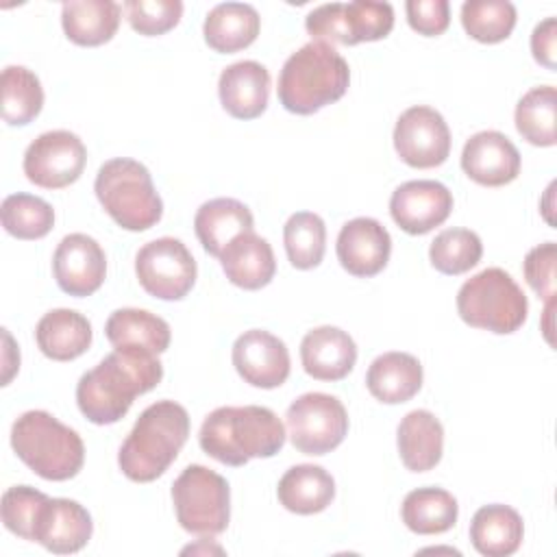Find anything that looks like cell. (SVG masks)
Wrapping results in <instances>:
<instances>
[{"label": "cell", "mask_w": 557, "mask_h": 557, "mask_svg": "<svg viewBox=\"0 0 557 557\" xmlns=\"http://www.w3.org/2000/svg\"><path fill=\"white\" fill-rule=\"evenodd\" d=\"M163 376V363L141 348H115L76 385L81 413L94 424H113L126 416L135 396L150 392Z\"/></svg>", "instance_id": "obj_1"}, {"label": "cell", "mask_w": 557, "mask_h": 557, "mask_svg": "<svg viewBox=\"0 0 557 557\" xmlns=\"http://www.w3.org/2000/svg\"><path fill=\"white\" fill-rule=\"evenodd\" d=\"M198 442L215 461L244 466L252 457H274L285 444V426L268 407H218L205 418Z\"/></svg>", "instance_id": "obj_2"}, {"label": "cell", "mask_w": 557, "mask_h": 557, "mask_svg": "<svg viewBox=\"0 0 557 557\" xmlns=\"http://www.w3.org/2000/svg\"><path fill=\"white\" fill-rule=\"evenodd\" d=\"M189 435L187 409L174 400L146 407L120 446L117 463L126 479L148 483L161 476L178 457Z\"/></svg>", "instance_id": "obj_3"}, {"label": "cell", "mask_w": 557, "mask_h": 557, "mask_svg": "<svg viewBox=\"0 0 557 557\" xmlns=\"http://www.w3.org/2000/svg\"><path fill=\"white\" fill-rule=\"evenodd\" d=\"M350 83L346 59L324 41H309L287 57L278 74V100L289 113L311 115L339 100Z\"/></svg>", "instance_id": "obj_4"}, {"label": "cell", "mask_w": 557, "mask_h": 557, "mask_svg": "<svg viewBox=\"0 0 557 557\" xmlns=\"http://www.w3.org/2000/svg\"><path fill=\"white\" fill-rule=\"evenodd\" d=\"M11 446L35 474L48 481L76 476L85 461L81 435L41 409H30L13 422Z\"/></svg>", "instance_id": "obj_5"}, {"label": "cell", "mask_w": 557, "mask_h": 557, "mask_svg": "<svg viewBox=\"0 0 557 557\" xmlns=\"http://www.w3.org/2000/svg\"><path fill=\"white\" fill-rule=\"evenodd\" d=\"M94 191L113 222L126 231H146L163 215V202L148 168L135 159L117 157L100 165Z\"/></svg>", "instance_id": "obj_6"}, {"label": "cell", "mask_w": 557, "mask_h": 557, "mask_svg": "<svg viewBox=\"0 0 557 557\" xmlns=\"http://www.w3.org/2000/svg\"><path fill=\"white\" fill-rule=\"evenodd\" d=\"M457 313L474 329L507 335L524 324L529 302L509 272L485 268L459 287Z\"/></svg>", "instance_id": "obj_7"}, {"label": "cell", "mask_w": 557, "mask_h": 557, "mask_svg": "<svg viewBox=\"0 0 557 557\" xmlns=\"http://www.w3.org/2000/svg\"><path fill=\"white\" fill-rule=\"evenodd\" d=\"M178 524L196 535H218L228 527L231 490L222 474L207 466H187L172 483Z\"/></svg>", "instance_id": "obj_8"}, {"label": "cell", "mask_w": 557, "mask_h": 557, "mask_svg": "<svg viewBox=\"0 0 557 557\" xmlns=\"http://www.w3.org/2000/svg\"><path fill=\"white\" fill-rule=\"evenodd\" d=\"M287 433L296 450L324 455L337 448L348 433V413L331 394L309 392L298 396L285 413Z\"/></svg>", "instance_id": "obj_9"}, {"label": "cell", "mask_w": 557, "mask_h": 557, "mask_svg": "<svg viewBox=\"0 0 557 557\" xmlns=\"http://www.w3.org/2000/svg\"><path fill=\"white\" fill-rule=\"evenodd\" d=\"M135 272L139 285L161 300H181L196 283V261L176 237L144 244L135 257Z\"/></svg>", "instance_id": "obj_10"}, {"label": "cell", "mask_w": 557, "mask_h": 557, "mask_svg": "<svg viewBox=\"0 0 557 557\" xmlns=\"http://www.w3.org/2000/svg\"><path fill=\"white\" fill-rule=\"evenodd\" d=\"M87 163V150L70 131H48L33 139L24 152V174L46 189H61L78 181Z\"/></svg>", "instance_id": "obj_11"}, {"label": "cell", "mask_w": 557, "mask_h": 557, "mask_svg": "<svg viewBox=\"0 0 557 557\" xmlns=\"http://www.w3.org/2000/svg\"><path fill=\"white\" fill-rule=\"evenodd\" d=\"M394 148L411 168H435L448 159L450 131L440 111L418 104L400 113L394 126Z\"/></svg>", "instance_id": "obj_12"}, {"label": "cell", "mask_w": 557, "mask_h": 557, "mask_svg": "<svg viewBox=\"0 0 557 557\" xmlns=\"http://www.w3.org/2000/svg\"><path fill=\"white\" fill-rule=\"evenodd\" d=\"M453 211V194L440 181H407L389 198L392 220L409 235H424Z\"/></svg>", "instance_id": "obj_13"}, {"label": "cell", "mask_w": 557, "mask_h": 557, "mask_svg": "<svg viewBox=\"0 0 557 557\" xmlns=\"http://www.w3.org/2000/svg\"><path fill=\"white\" fill-rule=\"evenodd\" d=\"M233 366L237 374L261 389L278 387L289 376V350L283 339L263 331H244L233 344Z\"/></svg>", "instance_id": "obj_14"}, {"label": "cell", "mask_w": 557, "mask_h": 557, "mask_svg": "<svg viewBox=\"0 0 557 557\" xmlns=\"http://www.w3.org/2000/svg\"><path fill=\"white\" fill-rule=\"evenodd\" d=\"M57 285L70 296L94 294L107 274V257L100 244L85 233L65 235L52 257Z\"/></svg>", "instance_id": "obj_15"}, {"label": "cell", "mask_w": 557, "mask_h": 557, "mask_svg": "<svg viewBox=\"0 0 557 557\" xmlns=\"http://www.w3.org/2000/svg\"><path fill=\"white\" fill-rule=\"evenodd\" d=\"M461 168L474 183L500 187L520 174V152L507 135L479 131L463 144Z\"/></svg>", "instance_id": "obj_16"}, {"label": "cell", "mask_w": 557, "mask_h": 557, "mask_svg": "<svg viewBox=\"0 0 557 557\" xmlns=\"http://www.w3.org/2000/svg\"><path fill=\"white\" fill-rule=\"evenodd\" d=\"M335 250L346 272L352 276H374L389 261L392 237L379 220L355 218L342 226Z\"/></svg>", "instance_id": "obj_17"}, {"label": "cell", "mask_w": 557, "mask_h": 557, "mask_svg": "<svg viewBox=\"0 0 557 557\" xmlns=\"http://www.w3.org/2000/svg\"><path fill=\"white\" fill-rule=\"evenodd\" d=\"M91 531V516L81 503L48 496L37 516L33 542H39L50 553L70 555L78 553L89 542Z\"/></svg>", "instance_id": "obj_18"}, {"label": "cell", "mask_w": 557, "mask_h": 557, "mask_svg": "<svg viewBox=\"0 0 557 557\" xmlns=\"http://www.w3.org/2000/svg\"><path fill=\"white\" fill-rule=\"evenodd\" d=\"M222 107L237 120L259 117L270 98V72L259 61H237L222 70L218 81Z\"/></svg>", "instance_id": "obj_19"}, {"label": "cell", "mask_w": 557, "mask_h": 557, "mask_svg": "<svg viewBox=\"0 0 557 557\" xmlns=\"http://www.w3.org/2000/svg\"><path fill=\"white\" fill-rule=\"evenodd\" d=\"M300 361L309 376L318 381H339L352 370L357 346L346 331L337 326H318L302 337Z\"/></svg>", "instance_id": "obj_20"}, {"label": "cell", "mask_w": 557, "mask_h": 557, "mask_svg": "<svg viewBox=\"0 0 557 557\" xmlns=\"http://www.w3.org/2000/svg\"><path fill=\"white\" fill-rule=\"evenodd\" d=\"M226 278L244 289L265 287L276 272V261L268 239L255 231L237 235L220 255Z\"/></svg>", "instance_id": "obj_21"}, {"label": "cell", "mask_w": 557, "mask_h": 557, "mask_svg": "<svg viewBox=\"0 0 557 557\" xmlns=\"http://www.w3.org/2000/svg\"><path fill=\"white\" fill-rule=\"evenodd\" d=\"M255 220L250 209L235 198H213L198 207L194 215V231L202 248L220 257L222 250L242 233L252 231Z\"/></svg>", "instance_id": "obj_22"}, {"label": "cell", "mask_w": 557, "mask_h": 557, "mask_svg": "<svg viewBox=\"0 0 557 557\" xmlns=\"http://www.w3.org/2000/svg\"><path fill=\"white\" fill-rule=\"evenodd\" d=\"M366 385L370 394L385 405L405 403L422 387V366L409 352H383L370 363Z\"/></svg>", "instance_id": "obj_23"}, {"label": "cell", "mask_w": 557, "mask_h": 557, "mask_svg": "<svg viewBox=\"0 0 557 557\" xmlns=\"http://www.w3.org/2000/svg\"><path fill=\"white\" fill-rule=\"evenodd\" d=\"M524 535L522 516L509 505H483L470 522V542L485 557L513 555Z\"/></svg>", "instance_id": "obj_24"}, {"label": "cell", "mask_w": 557, "mask_h": 557, "mask_svg": "<svg viewBox=\"0 0 557 557\" xmlns=\"http://www.w3.org/2000/svg\"><path fill=\"white\" fill-rule=\"evenodd\" d=\"M35 339L48 359L72 361L89 348L91 324L74 309H52L37 322Z\"/></svg>", "instance_id": "obj_25"}, {"label": "cell", "mask_w": 557, "mask_h": 557, "mask_svg": "<svg viewBox=\"0 0 557 557\" xmlns=\"http://www.w3.org/2000/svg\"><path fill=\"white\" fill-rule=\"evenodd\" d=\"M444 450L442 422L426 409L409 411L398 424V453L407 470L426 472L435 468Z\"/></svg>", "instance_id": "obj_26"}, {"label": "cell", "mask_w": 557, "mask_h": 557, "mask_svg": "<svg viewBox=\"0 0 557 557\" xmlns=\"http://www.w3.org/2000/svg\"><path fill=\"white\" fill-rule=\"evenodd\" d=\"M276 494L287 511L311 516L331 505L335 496V481L322 466L298 463L281 476Z\"/></svg>", "instance_id": "obj_27"}, {"label": "cell", "mask_w": 557, "mask_h": 557, "mask_svg": "<svg viewBox=\"0 0 557 557\" xmlns=\"http://www.w3.org/2000/svg\"><path fill=\"white\" fill-rule=\"evenodd\" d=\"M122 7L113 0H67L61 7V24L70 41L78 46H100L120 26Z\"/></svg>", "instance_id": "obj_28"}, {"label": "cell", "mask_w": 557, "mask_h": 557, "mask_svg": "<svg viewBox=\"0 0 557 557\" xmlns=\"http://www.w3.org/2000/svg\"><path fill=\"white\" fill-rule=\"evenodd\" d=\"M104 335L113 348H141L154 355L168 350L172 339L170 324L163 318L133 307L115 309L104 324Z\"/></svg>", "instance_id": "obj_29"}, {"label": "cell", "mask_w": 557, "mask_h": 557, "mask_svg": "<svg viewBox=\"0 0 557 557\" xmlns=\"http://www.w3.org/2000/svg\"><path fill=\"white\" fill-rule=\"evenodd\" d=\"M261 28V17L252 4L220 2L205 17V41L215 52H235L250 46Z\"/></svg>", "instance_id": "obj_30"}, {"label": "cell", "mask_w": 557, "mask_h": 557, "mask_svg": "<svg viewBox=\"0 0 557 557\" xmlns=\"http://www.w3.org/2000/svg\"><path fill=\"white\" fill-rule=\"evenodd\" d=\"M457 513V498L442 487L411 490L400 507L405 527L420 535H437L453 529Z\"/></svg>", "instance_id": "obj_31"}, {"label": "cell", "mask_w": 557, "mask_h": 557, "mask_svg": "<svg viewBox=\"0 0 557 557\" xmlns=\"http://www.w3.org/2000/svg\"><path fill=\"white\" fill-rule=\"evenodd\" d=\"M2 120L11 126L33 122L44 107V89L35 72L24 65H7L0 76Z\"/></svg>", "instance_id": "obj_32"}, {"label": "cell", "mask_w": 557, "mask_h": 557, "mask_svg": "<svg viewBox=\"0 0 557 557\" xmlns=\"http://www.w3.org/2000/svg\"><path fill=\"white\" fill-rule=\"evenodd\" d=\"M557 94L553 85L529 89L516 104V128L533 146H555Z\"/></svg>", "instance_id": "obj_33"}, {"label": "cell", "mask_w": 557, "mask_h": 557, "mask_svg": "<svg viewBox=\"0 0 557 557\" xmlns=\"http://www.w3.org/2000/svg\"><path fill=\"white\" fill-rule=\"evenodd\" d=\"M283 244L287 259L298 270L315 268L326 248L324 220L313 211H298L289 215L283 226Z\"/></svg>", "instance_id": "obj_34"}, {"label": "cell", "mask_w": 557, "mask_h": 557, "mask_svg": "<svg viewBox=\"0 0 557 557\" xmlns=\"http://www.w3.org/2000/svg\"><path fill=\"white\" fill-rule=\"evenodd\" d=\"M0 218L4 231L17 239H39L54 226V209L50 202L22 191L2 200Z\"/></svg>", "instance_id": "obj_35"}, {"label": "cell", "mask_w": 557, "mask_h": 557, "mask_svg": "<svg viewBox=\"0 0 557 557\" xmlns=\"http://www.w3.org/2000/svg\"><path fill=\"white\" fill-rule=\"evenodd\" d=\"M461 24L472 39L496 44L511 35L516 7L509 0H466L461 4Z\"/></svg>", "instance_id": "obj_36"}, {"label": "cell", "mask_w": 557, "mask_h": 557, "mask_svg": "<svg viewBox=\"0 0 557 557\" xmlns=\"http://www.w3.org/2000/svg\"><path fill=\"white\" fill-rule=\"evenodd\" d=\"M481 237L470 228H446L431 242L429 259L442 274H463L481 261Z\"/></svg>", "instance_id": "obj_37"}, {"label": "cell", "mask_w": 557, "mask_h": 557, "mask_svg": "<svg viewBox=\"0 0 557 557\" xmlns=\"http://www.w3.org/2000/svg\"><path fill=\"white\" fill-rule=\"evenodd\" d=\"M46 500H48V496L44 492L35 490V487H30V485L9 487L2 494V505H0L4 527L11 533L33 542L35 522H37V516H39Z\"/></svg>", "instance_id": "obj_38"}, {"label": "cell", "mask_w": 557, "mask_h": 557, "mask_svg": "<svg viewBox=\"0 0 557 557\" xmlns=\"http://www.w3.org/2000/svg\"><path fill=\"white\" fill-rule=\"evenodd\" d=\"M346 13L355 44L383 39L394 26V9L389 2L352 0L346 2Z\"/></svg>", "instance_id": "obj_39"}, {"label": "cell", "mask_w": 557, "mask_h": 557, "mask_svg": "<svg viewBox=\"0 0 557 557\" xmlns=\"http://www.w3.org/2000/svg\"><path fill=\"white\" fill-rule=\"evenodd\" d=\"M124 9L131 26L141 35H161L174 28L183 15L181 0H128Z\"/></svg>", "instance_id": "obj_40"}, {"label": "cell", "mask_w": 557, "mask_h": 557, "mask_svg": "<svg viewBox=\"0 0 557 557\" xmlns=\"http://www.w3.org/2000/svg\"><path fill=\"white\" fill-rule=\"evenodd\" d=\"M305 28L315 41L355 46V39L348 26L346 2H326L315 7L313 11L307 13Z\"/></svg>", "instance_id": "obj_41"}, {"label": "cell", "mask_w": 557, "mask_h": 557, "mask_svg": "<svg viewBox=\"0 0 557 557\" xmlns=\"http://www.w3.org/2000/svg\"><path fill=\"white\" fill-rule=\"evenodd\" d=\"M555 242H544L531 248L524 257V278L546 300L555 296Z\"/></svg>", "instance_id": "obj_42"}, {"label": "cell", "mask_w": 557, "mask_h": 557, "mask_svg": "<svg viewBox=\"0 0 557 557\" xmlns=\"http://www.w3.org/2000/svg\"><path fill=\"white\" fill-rule=\"evenodd\" d=\"M407 22L420 35H440L450 24L448 0H407Z\"/></svg>", "instance_id": "obj_43"}, {"label": "cell", "mask_w": 557, "mask_h": 557, "mask_svg": "<svg viewBox=\"0 0 557 557\" xmlns=\"http://www.w3.org/2000/svg\"><path fill=\"white\" fill-rule=\"evenodd\" d=\"M555 50H557V20H542L531 33V52L533 59L548 70H555Z\"/></svg>", "instance_id": "obj_44"}]
</instances>
